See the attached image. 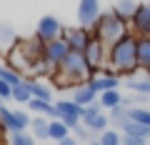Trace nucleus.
<instances>
[{
  "label": "nucleus",
  "mask_w": 150,
  "mask_h": 145,
  "mask_svg": "<svg viewBox=\"0 0 150 145\" xmlns=\"http://www.w3.org/2000/svg\"><path fill=\"white\" fill-rule=\"evenodd\" d=\"M108 68H112L118 73V78H125V80H128V75L138 73V38L133 33H128L115 45H110Z\"/></svg>",
  "instance_id": "f257e3e1"
},
{
  "label": "nucleus",
  "mask_w": 150,
  "mask_h": 145,
  "mask_svg": "<svg viewBox=\"0 0 150 145\" xmlns=\"http://www.w3.org/2000/svg\"><path fill=\"white\" fill-rule=\"evenodd\" d=\"M55 83H58L60 88L63 85H85L88 80H93V70L90 65H88L85 60V53H75V50H70V55L63 60V65H60V70L55 73Z\"/></svg>",
  "instance_id": "f03ea898"
},
{
  "label": "nucleus",
  "mask_w": 150,
  "mask_h": 145,
  "mask_svg": "<svg viewBox=\"0 0 150 145\" xmlns=\"http://www.w3.org/2000/svg\"><path fill=\"white\" fill-rule=\"evenodd\" d=\"M128 28H130V25L123 20V18H118L112 10H108V13H103V15H100V20H98L93 35H95V38H100L103 43L110 48V45H115L120 38H125V35L130 33Z\"/></svg>",
  "instance_id": "7ed1b4c3"
},
{
  "label": "nucleus",
  "mask_w": 150,
  "mask_h": 145,
  "mask_svg": "<svg viewBox=\"0 0 150 145\" xmlns=\"http://www.w3.org/2000/svg\"><path fill=\"white\" fill-rule=\"evenodd\" d=\"M70 55V48L68 43H65L63 38L53 40V43H45V50H43V65L48 68L50 75H55L60 70V65H63V60Z\"/></svg>",
  "instance_id": "20e7f679"
},
{
  "label": "nucleus",
  "mask_w": 150,
  "mask_h": 145,
  "mask_svg": "<svg viewBox=\"0 0 150 145\" xmlns=\"http://www.w3.org/2000/svg\"><path fill=\"white\" fill-rule=\"evenodd\" d=\"M108 53H110V48H108L100 38L93 35L90 45H88V50H85V60H88V65H90V70H93V78H98V73L108 65Z\"/></svg>",
  "instance_id": "39448f33"
},
{
  "label": "nucleus",
  "mask_w": 150,
  "mask_h": 145,
  "mask_svg": "<svg viewBox=\"0 0 150 145\" xmlns=\"http://www.w3.org/2000/svg\"><path fill=\"white\" fill-rule=\"evenodd\" d=\"M30 115L23 113V110H10V108L0 105V123H3V128L8 130V133H23L25 128H30Z\"/></svg>",
  "instance_id": "423d86ee"
},
{
  "label": "nucleus",
  "mask_w": 150,
  "mask_h": 145,
  "mask_svg": "<svg viewBox=\"0 0 150 145\" xmlns=\"http://www.w3.org/2000/svg\"><path fill=\"white\" fill-rule=\"evenodd\" d=\"M65 28L60 25V20L55 15H43L40 20H38V28H35V38L40 40V43H53V40L63 38Z\"/></svg>",
  "instance_id": "0eeeda50"
},
{
  "label": "nucleus",
  "mask_w": 150,
  "mask_h": 145,
  "mask_svg": "<svg viewBox=\"0 0 150 145\" xmlns=\"http://www.w3.org/2000/svg\"><path fill=\"white\" fill-rule=\"evenodd\" d=\"M100 15H103L100 0H80V3H78V25H80V28L95 30Z\"/></svg>",
  "instance_id": "6e6552de"
},
{
  "label": "nucleus",
  "mask_w": 150,
  "mask_h": 145,
  "mask_svg": "<svg viewBox=\"0 0 150 145\" xmlns=\"http://www.w3.org/2000/svg\"><path fill=\"white\" fill-rule=\"evenodd\" d=\"M63 40L68 43L70 50H75V53H85L88 45H90L93 40V30H88V28H68V30L63 33Z\"/></svg>",
  "instance_id": "1a4fd4ad"
},
{
  "label": "nucleus",
  "mask_w": 150,
  "mask_h": 145,
  "mask_svg": "<svg viewBox=\"0 0 150 145\" xmlns=\"http://www.w3.org/2000/svg\"><path fill=\"white\" fill-rule=\"evenodd\" d=\"M55 105H58L60 120H63L70 130H75L78 125L83 123V105H78L75 100H58Z\"/></svg>",
  "instance_id": "9d476101"
},
{
  "label": "nucleus",
  "mask_w": 150,
  "mask_h": 145,
  "mask_svg": "<svg viewBox=\"0 0 150 145\" xmlns=\"http://www.w3.org/2000/svg\"><path fill=\"white\" fill-rule=\"evenodd\" d=\"M130 33L135 38H150V3H140L130 20Z\"/></svg>",
  "instance_id": "9b49d317"
},
{
  "label": "nucleus",
  "mask_w": 150,
  "mask_h": 145,
  "mask_svg": "<svg viewBox=\"0 0 150 145\" xmlns=\"http://www.w3.org/2000/svg\"><path fill=\"white\" fill-rule=\"evenodd\" d=\"M138 5H140L138 0H118V3L112 5V13H115L118 18H123V20L130 25V20H133L135 10H138Z\"/></svg>",
  "instance_id": "f8f14e48"
},
{
  "label": "nucleus",
  "mask_w": 150,
  "mask_h": 145,
  "mask_svg": "<svg viewBox=\"0 0 150 145\" xmlns=\"http://www.w3.org/2000/svg\"><path fill=\"white\" fill-rule=\"evenodd\" d=\"M138 70L150 78V38H138Z\"/></svg>",
  "instance_id": "ddd939ff"
},
{
  "label": "nucleus",
  "mask_w": 150,
  "mask_h": 145,
  "mask_svg": "<svg viewBox=\"0 0 150 145\" xmlns=\"http://www.w3.org/2000/svg\"><path fill=\"white\" fill-rule=\"evenodd\" d=\"M118 85H120V78L98 75V78H93V80H88V88H90V90H95L98 95H100V93H105V90H115Z\"/></svg>",
  "instance_id": "4468645a"
},
{
  "label": "nucleus",
  "mask_w": 150,
  "mask_h": 145,
  "mask_svg": "<svg viewBox=\"0 0 150 145\" xmlns=\"http://www.w3.org/2000/svg\"><path fill=\"white\" fill-rule=\"evenodd\" d=\"M70 100H75L78 103V105H90V103H98V93L95 90H90V88H88V83L85 85H78L73 90V98H70Z\"/></svg>",
  "instance_id": "2eb2a0df"
},
{
  "label": "nucleus",
  "mask_w": 150,
  "mask_h": 145,
  "mask_svg": "<svg viewBox=\"0 0 150 145\" xmlns=\"http://www.w3.org/2000/svg\"><path fill=\"white\" fill-rule=\"evenodd\" d=\"M18 45V38L10 25H0V55H8Z\"/></svg>",
  "instance_id": "dca6fc26"
},
{
  "label": "nucleus",
  "mask_w": 150,
  "mask_h": 145,
  "mask_svg": "<svg viewBox=\"0 0 150 145\" xmlns=\"http://www.w3.org/2000/svg\"><path fill=\"white\" fill-rule=\"evenodd\" d=\"M28 80V88H30V93H33V98L35 100H53V90H50L48 85H43L40 80H33V78H25Z\"/></svg>",
  "instance_id": "f3484780"
},
{
  "label": "nucleus",
  "mask_w": 150,
  "mask_h": 145,
  "mask_svg": "<svg viewBox=\"0 0 150 145\" xmlns=\"http://www.w3.org/2000/svg\"><path fill=\"white\" fill-rule=\"evenodd\" d=\"M123 100L125 98L120 95V90L115 88V90H105V93H100V98H98V103L103 105V110H112V108H118V105H123Z\"/></svg>",
  "instance_id": "a211bd4d"
},
{
  "label": "nucleus",
  "mask_w": 150,
  "mask_h": 145,
  "mask_svg": "<svg viewBox=\"0 0 150 145\" xmlns=\"http://www.w3.org/2000/svg\"><path fill=\"white\" fill-rule=\"evenodd\" d=\"M48 128H50V120H45L43 115L30 120V130H33V138L35 140H48Z\"/></svg>",
  "instance_id": "6ab92c4d"
},
{
  "label": "nucleus",
  "mask_w": 150,
  "mask_h": 145,
  "mask_svg": "<svg viewBox=\"0 0 150 145\" xmlns=\"http://www.w3.org/2000/svg\"><path fill=\"white\" fill-rule=\"evenodd\" d=\"M68 135H70V128H68L60 118H58V120H50V128H48V138H50V140L60 143V140L68 138Z\"/></svg>",
  "instance_id": "aec40b11"
},
{
  "label": "nucleus",
  "mask_w": 150,
  "mask_h": 145,
  "mask_svg": "<svg viewBox=\"0 0 150 145\" xmlns=\"http://www.w3.org/2000/svg\"><path fill=\"white\" fill-rule=\"evenodd\" d=\"M123 135H135V138H145V140H150V125H140V123L128 120V123L123 125Z\"/></svg>",
  "instance_id": "412c9836"
},
{
  "label": "nucleus",
  "mask_w": 150,
  "mask_h": 145,
  "mask_svg": "<svg viewBox=\"0 0 150 145\" xmlns=\"http://www.w3.org/2000/svg\"><path fill=\"white\" fill-rule=\"evenodd\" d=\"M128 120H133V123H140V125H150V110H148L145 105L128 108Z\"/></svg>",
  "instance_id": "4be33fe9"
},
{
  "label": "nucleus",
  "mask_w": 150,
  "mask_h": 145,
  "mask_svg": "<svg viewBox=\"0 0 150 145\" xmlns=\"http://www.w3.org/2000/svg\"><path fill=\"white\" fill-rule=\"evenodd\" d=\"M108 120H110V125H118V128L123 130V125L128 123V108H125V105L112 108V110H110V115H108Z\"/></svg>",
  "instance_id": "5701e85b"
},
{
  "label": "nucleus",
  "mask_w": 150,
  "mask_h": 145,
  "mask_svg": "<svg viewBox=\"0 0 150 145\" xmlns=\"http://www.w3.org/2000/svg\"><path fill=\"white\" fill-rule=\"evenodd\" d=\"M0 80H5L8 85H13V88H15V85H20V83L25 80V78H23L20 73H15L13 68H8V65H3V68H0Z\"/></svg>",
  "instance_id": "b1692460"
},
{
  "label": "nucleus",
  "mask_w": 150,
  "mask_h": 145,
  "mask_svg": "<svg viewBox=\"0 0 150 145\" xmlns=\"http://www.w3.org/2000/svg\"><path fill=\"white\" fill-rule=\"evenodd\" d=\"M13 100L15 103H30L33 100V93H30V88H28V80H23L20 85L13 88Z\"/></svg>",
  "instance_id": "393cba45"
},
{
  "label": "nucleus",
  "mask_w": 150,
  "mask_h": 145,
  "mask_svg": "<svg viewBox=\"0 0 150 145\" xmlns=\"http://www.w3.org/2000/svg\"><path fill=\"white\" fill-rule=\"evenodd\" d=\"M128 90H135L138 95L150 98V78H140V80H128Z\"/></svg>",
  "instance_id": "a878e982"
},
{
  "label": "nucleus",
  "mask_w": 150,
  "mask_h": 145,
  "mask_svg": "<svg viewBox=\"0 0 150 145\" xmlns=\"http://www.w3.org/2000/svg\"><path fill=\"white\" fill-rule=\"evenodd\" d=\"M100 113H103V105H100V103H90V105H85V108H83V125L90 123L93 118H98Z\"/></svg>",
  "instance_id": "bb28decb"
},
{
  "label": "nucleus",
  "mask_w": 150,
  "mask_h": 145,
  "mask_svg": "<svg viewBox=\"0 0 150 145\" xmlns=\"http://www.w3.org/2000/svg\"><path fill=\"white\" fill-rule=\"evenodd\" d=\"M100 145H123V138L118 130H105L100 133Z\"/></svg>",
  "instance_id": "cd10ccee"
},
{
  "label": "nucleus",
  "mask_w": 150,
  "mask_h": 145,
  "mask_svg": "<svg viewBox=\"0 0 150 145\" xmlns=\"http://www.w3.org/2000/svg\"><path fill=\"white\" fill-rule=\"evenodd\" d=\"M108 125H110V120H108L105 115L100 113L98 118H93L90 123H85V128H88V130H98V133H105V130H108Z\"/></svg>",
  "instance_id": "c85d7f7f"
},
{
  "label": "nucleus",
  "mask_w": 150,
  "mask_h": 145,
  "mask_svg": "<svg viewBox=\"0 0 150 145\" xmlns=\"http://www.w3.org/2000/svg\"><path fill=\"white\" fill-rule=\"evenodd\" d=\"M10 145H35V138H33V133H13L10 135Z\"/></svg>",
  "instance_id": "c756f323"
},
{
  "label": "nucleus",
  "mask_w": 150,
  "mask_h": 145,
  "mask_svg": "<svg viewBox=\"0 0 150 145\" xmlns=\"http://www.w3.org/2000/svg\"><path fill=\"white\" fill-rule=\"evenodd\" d=\"M0 98L3 100H13V85H8L5 80H0Z\"/></svg>",
  "instance_id": "7c9ffc66"
},
{
  "label": "nucleus",
  "mask_w": 150,
  "mask_h": 145,
  "mask_svg": "<svg viewBox=\"0 0 150 145\" xmlns=\"http://www.w3.org/2000/svg\"><path fill=\"white\" fill-rule=\"evenodd\" d=\"M123 145H148V140L135 138V135H123Z\"/></svg>",
  "instance_id": "2f4dec72"
},
{
  "label": "nucleus",
  "mask_w": 150,
  "mask_h": 145,
  "mask_svg": "<svg viewBox=\"0 0 150 145\" xmlns=\"http://www.w3.org/2000/svg\"><path fill=\"white\" fill-rule=\"evenodd\" d=\"M88 133H90V130H88L85 125H83V128H80V125L75 128V138H78V140H85V138H88Z\"/></svg>",
  "instance_id": "473e14b6"
},
{
  "label": "nucleus",
  "mask_w": 150,
  "mask_h": 145,
  "mask_svg": "<svg viewBox=\"0 0 150 145\" xmlns=\"http://www.w3.org/2000/svg\"><path fill=\"white\" fill-rule=\"evenodd\" d=\"M58 145H78V138H73V135H68V138H63Z\"/></svg>",
  "instance_id": "72a5a7b5"
},
{
  "label": "nucleus",
  "mask_w": 150,
  "mask_h": 145,
  "mask_svg": "<svg viewBox=\"0 0 150 145\" xmlns=\"http://www.w3.org/2000/svg\"><path fill=\"white\" fill-rule=\"evenodd\" d=\"M88 145H100V140H93V143H88Z\"/></svg>",
  "instance_id": "f704fd0d"
},
{
  "label": "nucleus",
  "mask_w": 150,
  "mask_h": 145,
  "mask_svg": "<svg viewBox=\"0 0 150 145\" xmlns=\"http://www.w3.org/2000/svg\"><path fill=\"white\" fill-rule=\"evenodd\" d=\"M0 103H3V98H0Z\"/></svg>",
  "instance_id": "c9c22d12"
},
{
  "label": "nucleus",
  "mask_w": 150,
  "mask_h": 145,
  "mask_svg": "<svg viewBox=\"0 0 150 145\" xmlns=\"http://www.w3.org/2000/svg\"><path fill=\"white\" fill-rule=\"evenodd\" d=\"M148 145H150V143H148Z\"/></svg>",
  "instance_id": "e433bc0d"
}]
</instances>
